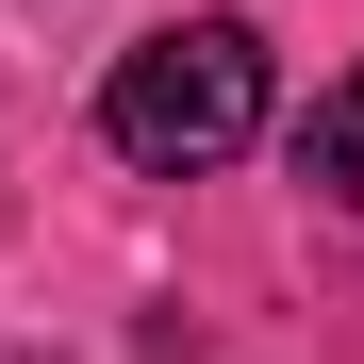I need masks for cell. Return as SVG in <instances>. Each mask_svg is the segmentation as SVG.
Masks as SVG:
<instances>
[{
    "instance_id": "obj_1",
    "label": "cell",
    "mask_w": 364,
    "mask_h": 364,
    "mask_svg": "<svg viewBox=\"0 0 364 364\" xmlns=\"http://www.w3.org/2000/svg\"><path fill=\"white\" fill-rule=\"evenodd\" d=\"M100 133H116V166H232L265 133V33L249 17H182V33H149V50H116V83H100Z\"/></svg>"
},
{
    "instance_id": "obj_2",
    "label": "cell",
    "mask_w": 364,
    "mask_h": 364,
    "mask_svg": "<svg viewBox=\"0 0 364 364\" xmlns=\"http://www.w3.org/2000/svg\"><path fill=\"white\" fill-rule=\"evenodd\" d=\"M298 182H315V199H364V67L315 83V116H298Z\"/></svg>"
}]
</instances>
